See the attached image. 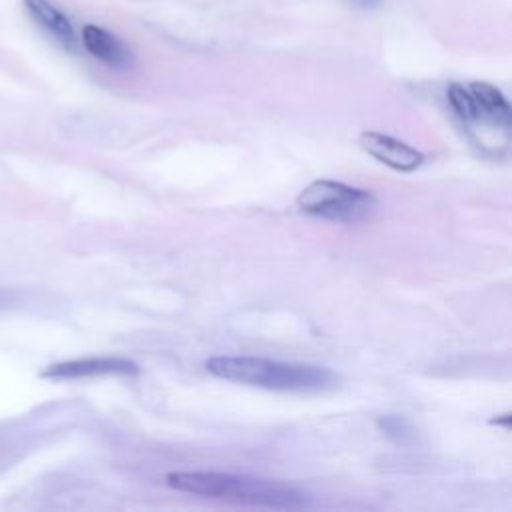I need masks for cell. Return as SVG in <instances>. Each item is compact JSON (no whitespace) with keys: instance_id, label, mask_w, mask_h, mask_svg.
I'll list each match as a JSON object with an SVG mask.
<instances>
[{"instance_id":"cell-1","label":"cell","mask_w":512,"mask_h":512,"mask_svg":"<svg viewBox=\"0 0 512 512\" xmlns=\"http://www.w3.org/2000/svg\"><path fill=\"white\" fill-rule=\"evenodd\" d=\"M168 488L178 492H188L202 498L246 504L258 508L272 510H304L308 508L310 494L304 490L270 480L256 478L246 474H230V472H170L164 476Z\"/></svg>"},{"instance_id":"cell-2","label":"cell","mask_w":512,"mask_h":512,"mask_svg":"<svg viewBox=\"0 0 512 512\" xmlns=\"http://www.w3.org/2000/svg\"><path fill=\"white\" fill-rule=\"evenodd\" d=\"M206 370L216 378L280 392H318L338 380L334 372L322 366L278 362L262 356H214L206 360Z\"/></svg>"},{"instance_id":"cell-3","label":"cell","mask_w":512,"mask_h":512,"mask_svg":"<svg viewBox=\"0 0 512 512\" xmlns=\"http://www.w3.org/2000/svg\"><path fill=\"white\" fill-rule=\"evenodd\" d=\"M298 208L330 222H360L372 214L376 200L368 190L336 180H314L296 198Z\"/></svg>"},{"instance_id":"cell-4","label":"cell","mask_w":512,"mask_h":512,"mask_svg":"<svg viewBox=\"0 0 512 512\" xmlns=\"http://www.w3.org/2000/svg\"><path fill=\"white\" fill-rule=\"evenodd\" d=\"M140 368L136 362L118 356H100V358H80L68 360L60 364L48 366L42 376L56 378V380H70V378H92V376H132L138 374Z\"/></svg>"},{"instance_id":"cell-5","label":"cell","mask_w":512,"mask_h":512,"mask_svg":"<svg viewBox=\"0 0 512 512\" xmlns=\"http://www.w3.org/2000/svg\"><path fill=\"white\" fill-rule=\"evenodd\" d=\"M360 146L370 156L398 172H412L424 162V154L420 150L382 132H362Z\"/></svg>"},{"instance_id":"cell-6","label":"cell","mask_w":512,"mask_h":512,"mask_svg":"<svg viewBox=\"0 0 512 512\" xmlns=\"http://www.w3.org/2000/svg\"><path fill=\"white\" fill-rule=\"evenodd\" d=\"M82 44L94 58H98L110 68L124 70L132 66L134 58L130 48L118 36L96 24H86L82 28Z\"/></svg>"},{"instance_id":"cell-7","label":"cell","mask_w":512,"mask_h":512,"mask_svg":"<svg viewBox=\"0 0 512 512\" xmlns=\"http://www.w3.org/2000/svg\"><path fill=\"white\" fill-rule=\"evenodd\" d=\"M28 16L64 48H74L76 36L70 18L50 0H22Z\"/></svg>"},{"instance_id":"cell-8","label":"cell","mask_w":512,"mask_h":512,"mask_svg":"<svg viewBox=\"0 0 512 512\" xmlns=\"http://www.w3.org/2000/svg\"><path fill=\"white\" fill-rule=\"evenodd\" d=\"M468 90L478 108V122L502 128L510 126V104L496 86L488 82H472Z\"/></svg>"},{"instance_id":"cell-9","label":"cell","mask_w":512,"mask_h":512,"mask_svg":"<svg viewBox=\"0 0 512 512\" xmlns=\"http://www.w3.org/2000/svg\"><path fill=\"white\" fill-rule=\"evenodd\" d=\"M446 96H448L450 108L454 110V114L464 124H476L478 122V108H476V102H474L468 88H464L460 84H450Z\"/></svg>"}]
</instances>
